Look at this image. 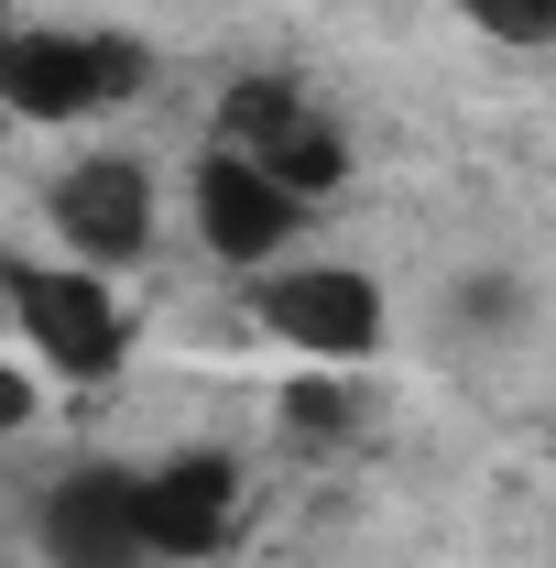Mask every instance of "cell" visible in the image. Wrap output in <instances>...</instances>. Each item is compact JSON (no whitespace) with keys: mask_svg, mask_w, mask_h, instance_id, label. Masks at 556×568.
Segmentation results:
<instances>
[{"mask_svg":"<svg viewBox=\"0 0 556 568\" xmlns=\"http://www.w3.org/2000/svg\"><path fill=\"white\" fill-rule=\"evenodd\" d=\"M132 514H142V558L153 568H197L240 536V459L229 448H175L132 470Z\"/></svg>","mask_w":556,"mask_h":568,"instance_id":"5b68a950","label":"cell"},{"mask_svg":"<svg viewBox=\"0 0 556 568\" xmlns=\"http://www.w3.org/2000/svg\"><path fill=\"white\" fill-rule=\"evenodd\" d=\"M349 416H360V394H349V372H328V361L284 383V426L295 437H349Z\"/></svg>","mask_w":556,"mask_h":568,"instance_id":"9c48e42d","label":"cell"},{"mask_svg":"<svg viewBox=\"0 0 556 568\" xmlns=\"http://www.w3.org/2000/svg\"><path fill=\"white\" fill-rule=\"evenodd\" d=\"M44 219H55V241H66L87 274H121V263L153 252L164 197H153V164L142 153H87V164H66L44 186Z\"/></svg>","mask_w":556,"mask_h":568,"instance_id":"8992f818","label":"cell"},{"mask_svg":"<svg viewBox=\"0 0 556 568\" xmlns=\"http://www.w3.org/2000/svg\"><path fill=\"white\" fill-rule=\"evenodd\" d=\"M11 328H22V351H33L44 383H110L132 361V306L110 295V274H87V263L11 274Z\"/></svg>","mask_w":556,"mask_h":568,"instance_id":"7a4b0ae2","label":"cell"},{"mask_svg":"<svg viewBox=\"0 0 556 568\" xmlns=\"http://www.w3.org/2000/svg\"><path fill=\"white\" fill-rule=\"evenodd\" d=\"M218 142L251 153L284 197H306V209L349 186V132L295 88V77H229V88H218Z\"/></svg>","mask_w":556,"mask_h":568,"instance_id":"3957f363","label":"cell"},{"mask_svg":"<svg viewBox=\"0 0 556 568\" xmlns=\"http://www.w3.org/2000/svg\"><path fill=\"white\" fill-rule=\"evenodd\" d=\"M186 209H197V241H208L218 263H240V274H274L284 252H295V230H306V197H284L274 175L251 153H229V142L197 153Z\"/></svg>","mask_w":556,"mask_h":568,"instance_id":"52a82bcc","label":"cell"},{"mask_svg":"<svg viewBox=\"0 0 556 568\" xmlns=\"http://www.w3.org/2000/svg\"><path fill=\"white\" fill-rule=\"evenodd\" d=\"M0 426H33V383H22V361H0Z\"/></svg>","mask_w":556,"mask_h":568,"instance_id":"7c38bea8","label":"cell"},{"mask_svg":"<svg viewBox=\"0 0 556 568\" xmlns=\"http://www.w3.org/2000/svg\"><path fill=\"white\" fill-rule=\"evenodd\" d=\"M44 568H153L121 459H76L66 481L44 493Z\"/></svg>","mask_w":556,"mask_h":568,"instance_id":"ba28073f","label":"cell"},{"mask_svg":"<svg viewBox=\"0 0 556 568\" xmlns=\"http://www.w3.org/2000/svg\"><path fill=\"white\" fill-rule=\"evenodd\" d=\"M153 88V55L99 22H0V110L11 121H110Z\"/></svg>","mask_w":556,"mask_h":568,"instance_id":"6da1fadb","label":"cell"},{"mask_svg":"<svg viewBox=\"0 0 556 568\" xmlns=\"http://www.w3.org/2000/svg\"><path fill=\"white\" fill-rule=\"evenodd\" d=\"M251 317H262L295 361H328V372H339V361H371L382 328H393V317H382V284L360 274V263H274V274L251 284Z\"/></svg>","mask_w":556,"mask_h":568,"instance_id":"277c9868","label":"cell"},{"mask_svg":"<svg viewBox=\"0 0 556 568\" xmlns=\"http://www.w3.org/2000/svg\"><path fill=\"white\" fill-rule=\"evenodd\" d=\"M459 22H481L491 44H556V0H459Z\"/></svg>","mask_w":556,"mask_h":568,"instance_id":"30bf717a","label":"cell"},{"mask_svg":"<svg viewBox=\"0 0 556 568\" xmlns=\"http://www.w3.org/2000/svg\"><path fill=\"white\" fill-rule=\"evenodd\" d=\"M459 317H470V328H513V317H524V295H513L502 274H481L470 295H459Z\"/></svg>","mask_w":556,"mask_h":568,"instance_id":"8fae6325","label":"cell"}]
</instances>
